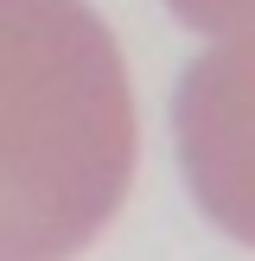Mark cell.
<instances>
[{
	"instance_id": "cell-1",
	"label": "cell",
	"mask_w": 255,
	"mask_h": 261,
	"mask_svg": "<svg viewBox=\"0 0 255 261\" xmlns=\"http://www.w3.org/2000/svg\"><path fill=\"white\" fill-rule=\"evenodd\" d=\"M140 160L134 89L89 0H0V261H76Z\"/></svg>"
},
{
	"instance_id": "cell-2",
	"label": "cell",
	"mask_w": 255,
	"mask_h": 261,
	"mask_svg": "<svg viewBox=\"0 0 255 261\" xmlns=\"http://www.w3.org/2000/svg\"><path fill=\"white\" fill-rule=\"evenodd\" d=\"M172 140L198 211L255 249V13L185 64L172 89Z\"/></svg>"
},
{
	"instance_id": "cell-3",
	"label": "cell",
	"mask_w": 255,
	"mask_h": 261,
	"mask_svg": "<svg viewBox=\"0 0 255 261\" xmlns=\"http://www.w3.org/2000/svg\"><path fill=\"white\" fill-rule=\"evenodd\" d=\"M166 7L178 13V25H191V32L217 38V32H230L236 19H249L255 0H166Z\"/></svg>"
}]
</instances>
